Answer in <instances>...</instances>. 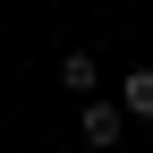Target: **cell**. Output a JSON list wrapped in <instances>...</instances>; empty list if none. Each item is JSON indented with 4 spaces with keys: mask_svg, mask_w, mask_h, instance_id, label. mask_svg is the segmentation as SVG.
Masks as SVG:
<instances>
[{
    "mask_svg": "<svg viewBox=\"0 0 153 153\" xmlns=\"http://www.w3.org/2000/svg\"><path fill=\"white\" fill-rule=\"evenodd\" d=\"M76 136H85L94 153H111V145L128 136V111H119V102H102V94H85V111H76Z\"/></svg>",
    "mask_w": 153,
    "mask_h": 153,
    "instance_id": "cell-1",
    "label": "cell"
},
{
    "mask_svg": "<svg viewBox=\"0 0 153 153\" xmlns=\"http://www.w3.org/2000/svg\"><path fill=\"white\" fill-rule=\"evenodd\" d=\"M60 76H68V94H94V85H102V60H94V51H68Z\"/></svg>",
    "mask_w": 153,
    "mask_h": 153,
    "instance_id": "cell-3",
    "label": "cell"
},
{
    "mask_svg": "<svg viewBox=\"0 0 153 153\" xmlns=\"http://www.w3.org/2000/svg\"><path fill=\"white\" fill-rule=\"evenodd\" d=\"M119 111H128V119H153V68H128V85H119Z\"/></svg>",
    "mask_w": 153,
    "mask_h": 153,
    "instance_id": "cell-2",
    "label": "cell"
}]
</instances>
